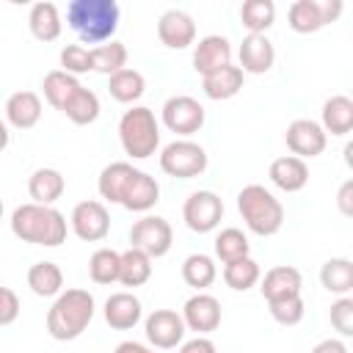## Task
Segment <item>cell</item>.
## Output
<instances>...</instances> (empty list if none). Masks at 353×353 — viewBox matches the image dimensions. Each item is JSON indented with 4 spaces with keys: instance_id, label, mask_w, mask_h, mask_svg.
I'll return each instance as SVG.
<instances>
[{
    "instance_id": "obj_1",
    "label": "cell",
    "mask_w": 353,
    "mask_h": 353,
    "mask_svg": "<svg viewBox=\"0 0 353 353\" xmlns=\"http://www.w3.org/2000/svg\"><path fill=\"white\" fill-rule=\"evenodd\" d=\"M11 232L22 243L55 248V245L66 243L69 226H66V215L61 210L28 201V204H19L11 212Z\"/></svg>"
},
{
    "instance_id": "obj_2",
    "label": "cell",
    "mask_w": 353,
    "mask_h": 353,
    "mask_svg": "<svg viewBox=\"0 0 353 353\" xmlns=\"http://www.w3.org/2000/svg\"><path fill=\"white\" fill-rule=\"evenodd\" d=\"M94 312H97V301L88 290L83 287L63 290L61 295H55L52 306L47 309V334L58 342H72L88 328Z\"/></svg>"
},
{
    "instance_id": "obj_3",
    "label": "cell",
    "mask_w": 353,
    "mask_h": 353,
    "mask_svg": "<svg viewBox=\"0 0 353 353\" xmlns=\"http://www.w3.org/2000/svg\"><path fill=\"white\" fill-rule=\"evenodd\" d=\"M119 3L116 0H72L66 6V22L74 36L85 44H105L113 41L119 28Z\"/></svg>"
},
{
    "instance_id": "obj_4",
    "label": "cell",
    "mask_w": 353,
    "mask_h": 353,
    "mask_svg": "<svg viewBox=\"0 0 353 353\" xmlns=\"http://www.w3.org/2000/svg\"><path fill=\"white\" fill-rule=\"evenodd\" d=\"M119 141L124 154L132 160H146L160 146V124L154 119V110L146 105H132L119 119Z\"/></svg>"
},
{
    "instance_id": "obj_5",
    "label": "cell",
    "mask_w": 353,
    "mask_h": 353,
    "mask_svg": "<svg viewBox=\"0 0 353 353\" xmlns=\"http://www.w3.org/2000/svg\"><path fill=\"white\" fill-rule=\"evenodd\" d=\"M237 212L259 237H270L284 226V207L265 185H245L237 193Z\"/></svg>"
},
{
    "instance_id": "obj_6",
    "label": "cell",
    "mask_w": 353,
    "mask_h": 353,
    "mask_svg": "<svg viewBox=\"0 0 353 353\" xmlns=\"http://www.w3.org/2000/svg\"><path fill=\"white\" fill-rule=\"evenodd\" d=\"M160 168H163V174L176 176V179L201 176L207 171V152H204L201 143H196L190 138H176V141L163 146Z\"/></svg>"
},
{
    "instance_id": "obj_7",
    "label": "cell",
    "mask_w": 353,
    "mask_h": 353,
    "mask_svg": "<svg viewBox=\"0 0 353 353\" xmlns=\"http://www.w3.org/2000/svg\"><path fill=\"white\" fill-rule=\"evenodd\" d=\"M171 243H174V229L160 215H143L130 229V248L143 251L149 259L165 256L171 251Z\"/></svg>"
},
{
    "instance_id": "obj_8",
    "label": "cell",
    "mask_w": 353,
    "mask_h": 353,
    "mask_svg": "<svg viewBox=\"0 0 353 353\" xmlns=\"http://www.w3.org/2000/svg\"><path fill=\"white\" fill-rule=\"evenodd\" d=\"M342 8V0H295L287 11V19L295 33H317L336 22Z\"/></svg>"
},
{
    "instance_id": "obj_9",
    "label": "cell",
    "mask_w": 353,
    "mask_h": 353,
    "mask_svg": "<svg viewBox=\"0 0 353 353\" xmlns=\"http://www.w3.org/2000/svg\"><path fill=\"white\" fill-rule=\"evenodd\" d=\"M221 218H223V201L215 190H193L182 204V221L196 234H207L218 229Z\"/></svg>"
},
{
    "instance_id": "obj_10",
    "label": "cell",
    "mask_w": 353,
    "mask_h": 353,
    "mask_svg": "<svg viewBox=\"0 0 353 353\" xmlns=\"http://www.w3.org/2000/svg\"><path fill=\"white\" fill-rule=\"evenodd\" d=\"M160 119L171 132L188 138V135H193L204 127V105L199 99L188 97V94H174L163 102Z\"/></svg>"
},
{
    "instance_id": "obj_11",
    "label": "cell",
    "mask_w": 353,
    "mask_h": 353,
    "mask_svg": "<svg viewBox=\"0 0 353 353\" xmlns=\"http://www.w3.org/2000/svg\"><path fill=\"white\" fill-rule=\"evenodd\" d=\"M69 226L83 243H99L110 232V212L102 201L85 199V201L74 204V210L69 215Z\"/></svg>"
},
{
    "instance_id": "obj_12",
    "label": "cell",
    "mask_w": 353,
    "mask_h": 353,
    "mask_svg": "<svg viewBox=\"0 0 353 353\" xmlns=\"http://www.w3.org/2000/svg\"><path fill=\"white\" fill-rule=\"evenodd\" d=\"M185 323H182V314L174 312V309H154L146 320H143V334H146V342L157 350H171L176 345H182L185 339Z\"/></svg>"
},
{
    "instance_id": "obj_13",
    "label": "cell",
    "mask_w": 353,
    "mask_h": 353,
    "mask_svg": "<svg viewBox=\"0 0 353 353\" xmlns=\"http://www.w3.org/2000/svg\"><path fill=\"white\" fill-rule=\"evenodd\" d=\"M284 141H287V149L292 152V157L312 160V157H317V154L325 152L328 135L323 132L320 121H312V119H295V121L287 124Z\"/></svg>"
},
{
    "instance_id": "obj_14",
    "label": "cell",
    "mask_w": 353,
    "mask_h": 353,
    "mask_svg": "<svg viewBox=\"0 0 353 353\" xmlns=\"http://www.w3.org/2000/svg\"><path fill=\"white\" fill-rule=\"evenodd\" d=\"M182 323L185 328L196 331L199 336H207L221 325V301L210 292H196L182 306Z\"/></svg>"
},
{
    "instance_id": "obj_15",
    "label": "cell",
    "mask_w": 353,
    "mask_h": 353,
    "mask_svg": "<svg viewBox=\"0 0 353 353\" xmlns=\"http://www.w3.org/2000/svg\"><path fill=\"white\" fill-rule=\"evenodd\" d=\"M157 39L168 50H185L196 41V22L182 8H168L157 19Z\"/></svg>"
},
{
    "instance_id": "obj_16",
    "label": "cell",
    "mask_w": 353,
    "mask_h": 353,
    "mask_svg": "<svg viewBox=\"0 0 353 353\" xmlns=\"http://www.w3.org/2000/svg\"><path fill=\"white\" fill-rule=\"evenodd\" d=\"M232 63V44L226 36H218V33H210L204 39H199V44L193 47V69L207 77L223 66Z\"/></svg>"
},
{
    "instance_id": "obj_17",
    "label": "cell",
    "mask_w": 353,
    "mask_h": 353,
    "mask_svg": "<svg viewBox=\"0 0 353 353\" xmlns=\"http://www.w3.org/2000/svg\"><path fill=\"white\" fill-rule=\"evenodd\" d=\"M237 58H240V69L243 74H265L273 69L276 63V50H273V41L265 36V33H248L237 50Z\"/></svg>"
},
{
    "instance_id": "obj_18",
    "label": "cell",
    "mask_w": 353,
    "mask_h": 353,
    "mask_svg": "<svg viewBox=\"0 0 353 353\" xmlns=\"http://www.w3.org/2000/svg\"><path fill=\"white\" fill-rule=\"evenodd\" d=\"M102 314H105V323L113 331H130L141 323L143 306L132 292H113V295H108Z\"/></svg>"
},
{
    "instance_id": "obj_19",
    "label": "cell",
    "mask_w": 353,
    "mask_h": 353,
    "mask_svg": "<svg viewBox=\"0 0 353 353\" xmlns=\"http://www.w3.org/2000/svg\"><path fill=\"white\" fill-rule=\"evenodd\" d=\"M268 176H270V182H273L279 190H284V193H298V190H303L306 182H309V165H306V160H301V157L284 154V157H276V160L270 163Z\"/></svg>"
},
{
    "instance_id": "obj_20",
    "label": "cell",
    "mask_w": 353,
    "mask_h": 353,
    "mask_svg": "<svg viewBox=\"0 0 353 353\" xmlns=\"http://www.w3.org/2000/svg\"><path fill=\"white\" fill-rule=\"evenodd\" d=\"M301 287H303V276L292 265H276V268H270L259 279V292H262L265 301H276V298H287V295H301Z\"/></svg>"
},
{
    "instance_id": "obj_21",
    "label": "cell",
    "mask_w": 353,
    "mask_h": 353,
    "mask_svg": "<svg viewBox=\"0 0 353 353\" xmlns=\"http://www.w3.org/2000/svg\"><path fill=\"white\" fill-rule=\"evenodd\" d=\"M160 201V185L154 176H149L146 171L135 168L124 196H121V207L130 212H149L154 204Z\"/></svg>"
},
{
    "instance_id": "obj_22",
    "label": "cell",
    "mask_w": 353,
    "mask_h": 353,
    "mask_svg": "<svg viewBox=\"0 0 353 353\" xmlns=\"http://www.w3.org/2000/svg\"><path fill=\"white\" fill-rule=\"evenodd\" d=\"M41 119V97L36 91H14L6 99V124L17 130H30Z\"/></svg>"
},
{
    "instance_id": "obj_23",
    "label": "cell",
    "mask_w": 353,
    "mask_h": 353,
    "mask_svg": "<svg viewBox=\"0 0 353 353\" xmlns=\"http://www.w3.org/2000/svg\"><path fill=\"white\" fill-rule=\"evenodd\" d=\"M320 127L323 132L328 135H347L353 130V99L345 97V94H334L323 102V110H320Z\"/></svg>"
},
{
    "instance_id": "obj_24",
    "label": "cell",
    "mask_w": 353,
    "mask_h": 353,
    "mask_svg": "<svg viewBox=\"0 0 353 353\" xmlns=\"http://www.w3.org/2000/svg\"><path fill=\"white\" fill-rule=\"evenodd\" d=\"M28 28H30V36L39 39V41H55L63 30V22H61V11L55 3L50 0H41V3H33L30 11H28Z\"/></svg>"
},
{
    "instance_id": "obj_25",
    "label": "cell",
    "mask_w": 353,
    "mask_h": 353,
    "mask_svg": "<svg viewBox=\"0 0 353 353\" xmlns=\"http://www.w3.org/2000/svg\"><path fill=\"white\" fill-rule=\"evenodd\" d=\"M66 190V179L58 168H36L28 179V193L33 199V204H44L52 207Z\"/></svg>"
},
{
    "instance_id": "obj_26",
    "label": "cell",
    "mask_w": 353,
    "mask_h": 353,
    "mask_svg": "<svg viewBox=\"0 0 353 353\" xmlns=\"http://www.w3.org/2000/svg\"><path fill=\"white\" fill-rule=\"evenodd\" d=\"M243 77H245L243 69L234 66V63H229V66H223V69H218V72L201 77V91H204L207 99L223 102V99H232V97L240 94V88H243Z\"/></svg>"
},
{
    "instance_id": "obj_27",
    "label": "cell",
    "mask_w": 353,
    "mask_h": 353,
    "mask_svg": "<svg viewBox=\"0 0 353 353\" xmlns=\"http://www.w3.org/2000/svg\"><path fill=\"white\" fill-rule=\"evenodd\" d=\"M132 174H135V165L127 163V160H116V163L105 165L102 174H99V179H97L99 196L105 201H110V204H121V196H124Z\"/></svg>"
},
{
    "instance_id": "obj_28",
    "label": "cell",
    "mask_w": 353,
    "mask_h": 353,
    "mask_svg": "<svg viewBox=\"0 0 353 353\" xmlns=\"http://www.w3.org/2000/svg\"><path fill=\"white\" fill-rule=\"evenodd\" d=\"M28 287L39 298H55L63 292V270L55 262H33L28 268Z\"/></svg>"
},
{
    "instance_id": "obj_29",
    "label": "cell",
    "mask_w": 353,
    "mask_h": 353,
    "mask_svg": "<svg viewBox=\"0 0 353 353\" xmlns=\"http://www.w3.org/2000/svg\"><path fill=\"white\" fill-rule=\"evenodd\" d=\"M143 91H146V77H143L138 69L124 66V69H119L116 74L108 77V94H110L116 102H121V105L138 102V99L143 97Z\"/></svg>"
},
{
    "instance_id": "obj_30",
    "label": "cell",
    "mask_w": 353,
    "mask_h": 353,
    "mask_svg": "<svg viewBox=\"0 0 353 353\" xmlns=\"http://www.w3.org/2000/svg\"><path fill=\"white\" fill-rule=\"evenodd\" d=\"M41 88H44V99H47L55 110L63 113L66 102L80 91V80H77L74 74H66V72H61V69H52V72L44 74Z\"/></svg>"
},
{
    "instance_id": "obj_31",
    "label": "cell",
    "mask_w": 353,
    "mask_h": 353,
    "mask_svg": "<svg viewBox=\"0 0 353 353\" xmlns=\"http://www.w3.org/2000/svg\"><path fill=\"white\" fill-rule=\"evenodd\" d=\"M218 279V265L210 254H190L182 262V281L196 292H204Z\"/></svg>"
},
{
    "instance_id": "obj_32",
    "label": "cell",
    "mask_w": 353,
    "mask_h": 353,
    "mask_svg": "<svg viewBox=\"0 0 353 353\" xmlns=\"http://www.w3.org/2000/svg\"><path fill=\"white\" fill-rule=\"evenodd\" d=\"M152 279V259L138 251V248H127L121 251V262H119V281L124 287H143Z\"/></svg>"
},
{
    "instance_id": "obj_33",
    "label": "cell",
    "mask_w": 353,
    "mask_h": 353,
    "mask_svg": "<svg viewBox=\"0 0 353 353\" xmlns=\"http://www.w3.org/2000/svg\"><path fill=\"white\" fill-rule=\"evenodd\" d=\"M320 284L331 295H350L353 290V262L345 256H334L320 268Z\"/></svg>"
},
{
    "instance_id": "obj_34",
    "label": "cell",
    "mask_w": 353,
    "mask_h": 353,
    "mask_svg": "<svg viewBox=\"0 0 353 353\" xmlns=\"http://www.w3.org/2000/svg\"><path fill=\"white\" fill-rule=\"evenodd\" d=\"M259 279H262L259 262L251 259V256H243V259H234V262H226L223 265V281L234 292H245V290L256 287Z\"/></svg>"
},
{
    "instance_id": "obj_35",
    "label": "cell",
    "mask_w": 353,
    "mask_h": 353,
    "mask_svg": "<svg viewBox=\"0 0 353 353\" xmlns=\"http://www.w3.org/2000/svg\"><path fill=\"white\" fill-rule=\"evenodd\" d=\"M99 97L91 91V88H85V85H80V91L66 102V108H63V116L72 121V124H77V127H85V124H94L97 119H99Z\"/></svg>"
},
{
    "instance_id": "obj_36",
    "label": "cell",
    "mask_w": 353,
    "mask_h": 353,
    "mask_svg": "<svg viewBox=\"0 0 353 353\" xmlns=\"http://www.w3.org/2000/svg\"><path fill=\"white\" fill-rule=\"evenodd\" d=\"M127 66V47L121 41H105L99 47H91V72L99 74H116L119 69Z\"/></svg>"
},
{
    "instance_id": "obj_37",
    "label": "cell",
    "mask_w": 353,
    "mask_h": 353,
    "mask_svg": "<svg viewBox=\"0 0 353 353\" xmlns=\"http://www.w3.org/2000/svg\"><path fill=\"white\" fill-rule=\"evenodd\" d=\"M240 22L248 33H265L276 22V3L273 0H245L240 6Z\"/></svg>"
},
{
    "instance_id": "obj_38",
    "label": "cell",
    "mask_w": 353,
    "mask_h": 353,
    "mask_svg": "<svg viewBox=\"0 0 353 353\" xmlns=\"http://www.w3.org/2000/svg\"><path fill=\"white\" fill-rule=\"evenodd\" d=\"M215 256L223 265L234 262V259H243V256H251V243L237 226H226L215 234Z\"/></svg>"
},
{
    "instance_id": "obj_39",
    "label": "cell",
    "mask_w": 353,
    "mask_h": 353,
    "mask_svg": "<svg viewBox=\"0 0 353 353\" xmlns=\"http://www.w3.org/2000/svg\"><path fill=\"white\" fill-rule=\"evenodd\" d=\"M119 262L121 254L113 248H97L88 259V276L94 284H113L119 281Z\"/></svg>"
},
{
    "instance_id": "obj_40",
    "label": "cell",
    "mask_w": 353,
    "mask_h": 353,
    "mask_svg": "<svg viewBox=\"0 0 353 353\" xmlns=\"http://www.w3.org/2000/svg\"><path fill=\"white\" fill-rule=\"evenodd\" d=\"M268 309H270V317L281 325H298L303 320V312H306V303L301 295H287V298H276V301H268Z\"/></svg>"
},
{
    "instance_id": "obj_41",
    "label": "cell",
    "mask_w": 353,
    "mask_h": 353,
    "mask_svg": "<svg viewBox=\"0 0 353 353\" xmlns=\"http://www.w3.org/2000/svg\"><path fill=\"white\" fill-rule=\"evenodd\" d=\"M61 72L74 74V77L91 72V50L83 44H66L61 50Z\"/></svg>"
},
{
    "instance_id": "obj_42",
    "label": "cell",
    "mask_w": 353,
    "mask_h": 353,
    "mask_svg": "<svg viewBox=\"0 0 353 353\" xmlns=\"http://www.w3.org/2000/svg\"><path fill=\"white\" fill-rule=\"evenodd\" d=\"M331 325L339 331V336H353V298L339 295L331 303Z\"/></svg>"
},
{
    "instance_id": "obj_43",
    "label": "cell",
    "mask_w": 353,
    "mask_h": 353,
    "mask_svg": "<svg viewBox=\"0 0 353 353\" xmlns=\"http://www.w3.org/2000/svg\"><path fill=\"white\" fill-rule=\"evenodd\" d=\"M19 295L11 290V287H6V284H0V325H11V323H17V317H19Z\"/></svg>"
},
{
    "instance_id": "obj_44",
    "label": "cell",
    "mask_w": 353,
    "mask_h": 353,
    "mask_svg": "<svg viewBox=\"0 0 353 353\" xmlns=\"http://www.w3.org/2000/svg\"><path fill=\"white\" fill-rule=\"evenodd\" d=\"M176 353H218V347L210 336H193V339L182 342Z\"/></svg>"
},
{
    "instance_id": "obj_45",
    "label": "cell",
    "mask_w": 353,
    "mask_h": 353,
    "mask_svg": "<svg viewBox=\"0 0 353 353\" xmlns=\"http://www.w3.org/2000/svg\"><path fill=\"white\" fill-rule=\"evenodd\" d=\"M336 207H339L342 215H347V218L353 215V179L342 182V188L336 193Z\"/></svg>"
},
{
    "instance_id": "obj_46",
    "label": "cell",
    "mask_w": 353,
    "mask_h": 353,
    "mask_svg": "<svg viewBox=\"0 0 353 353\" xmlns=\"http://www.w3.org/2000/svg\"><path fill=\"white\" fill-rule=\"evenodd\" d=\"M312 353H350L347 350V345L342 342V339H323V342H317L314 347H312Z\"/></svg>"
},
{
    "instance_id": "obj_47",
    "label": "cell",
    "mask_w": 353,
    "mask_h": 353,
    "mask_svg": "<svg viewBox=\"0 0 353 353\" xmlns=\"http://www.w3.org/2000/svg\"><path fill=\"white\" fill-rule=\"evenodd\" d=\"M113 353H154V347H149L143 342H135V339H124V342L116 345Z\"/></svg>"
},
{
    "instance_id": "obj_48",
    "label": "cell",
    "mask_w": 353,
    "mask_h": 353,
    "mask_svg": "<svg viewBox=\"0 0 353 353\" xmlns=\"http://www.w3.org/2000/svg\"><path fill=\"white\" fill-rule=\"evenodd\" d=\"M8 138H11V135H8V124L0 119V154H3V149L8 146Z\"/></svg>"
},
{
    "instance_id": "obj_49",
    "label": "cell",
    "mask_w": 353,
    "mask_h": 353,
    "mask_svg": "<svg viewBox=\"0 0 353 353\" xmlns=\"http://www.w3.org/2000/svg\"><path fill=\"white\" fill-rule=\"evenodd\" d=\"M0 221H3V199H0Z\"/></svg>"
}]
</instances>
